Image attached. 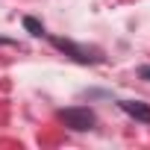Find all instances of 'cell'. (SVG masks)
<instances>
[{
    "label": "cell",
    "instance_id": "6da1fadb",
    "mask_svg": "<svg viewBox=\"0 0 150 150\" xmlns=\"http://www.w3.org/2000/svg\"><path fill=\"white\" fill-rule=\"evenodd\" d=\"M59 118H62V124L65 127H71V129H91L94 127V112L91 109H86V106H71V109H62L59 112Z\"/></svg>",
    "mask_w": 150,
    "mask_h": 150
},
{
    "label": "cell",
    "instance_id": "7a4b0ae2",
    "mask_svg": "<svg viewBox=\"0 0 150 150\" xmlns=\"http://www.w3.org/2000/svg\"><path fill=\"white\" fill-rule=\"evenodd\" d=\"M53 44L59 47V50H65V53H71L77 62H83V65H88V62H97L100 56L97 53H91V50H86V47H80V44H74V41H65V38H53Z\"/></svg>",
    "mask_w": 150,
    "mask_h": 150
},
{
    "label": "cell",
    "instance_id": "3957f363",
    "mask_svg": "<svg viewBox=\"0 0 150 150\" xmlns=\"http://www.w3.org/2000/svg\"><path fill=\"white\" fill-rule=\"evenodd\" d=\"M121 109H124L129 118L150 124V103H141V100H121Z\"/></svg>",
    "mask_w": 150,
    "mask_h": 150
},
{
    "label": "cell",
    "instance_id": "277c9868",
    "mask_svg": "<svg viewBox=\"0 0 150 150\" xmlns=\"http://www.w3.org/2000/svg\"><path fill=\"white\" fill-rule=\"evenodd\" d=\"M24 27H27V30H30L33 35H44V27H41V24H38L35 18H24Z\"/></svg>",
    "mask_w": 150,
    "mask_h": 150
},
{
    "label": "cell",
    "instance_id": "5b68a950",
    "mask_svg": "<svg viewBox=\"0 0 150 150\" xmlns=\"http://www.w3.org/2000/svg\"><path fill=\"white\" fill-rule=\"evenodd\" d=\"M141 80H150V68H141Z\"/></svg>",
    "mask_w": 150,
    "mask_h": 150
},
{
    "label": "cell",
    "instance_id": "8992f818",
    "mask_svg": "<svg viewBox=\"0 0 150 150\" xmlns=\"http://www.w3.org/2000/svg\"><path fill=\"white\" fill-rule=\"evenodd\" d=\"M0 44H9V38H0Z\"/></svg>",
    "mask_w": 150,
    "mask_h": 150
}]
</instances>
